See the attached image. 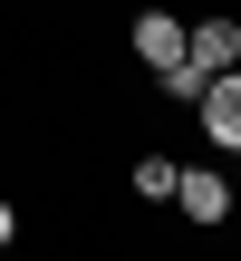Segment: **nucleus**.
I'll list each match as a JSON object with an SVG mask.
<instances>
[{"mask_svg":"<svg viewBox=\"0 0 241 261\" xmlns=\"http://www.w3.org/2000/svg\"><path fill=\"white\" fill-rule=\"evenodd\" d=\"M193 116H203V136H213V155H241V68H213V77H203Z\"/></svg>","mask_w":241,"mask_h":261,"instance_id":"obj_1","label":"nucleus"},{"mask_svg":"<svg viewBox=\"0 0 241 261\" xmlns=\"http://www.w3.org/2000/svg\"><path fill=\"white\" fill-rule=\"evenodd\" d=\"M174 213H184L193 232H222V223H232V184H222L213 165H193V174H174Z\"/></svg>","mask_w":241,"mask_h":261,"instance_id":"obj_2","label":"nucleus"},{"mask_svg":"<svg viewBox=\"0 0 241 261\" xmlns=\"http://www.w3.org/2000/svg\"><path fill=\"white\" fill-rule=\"evenodd\" d=\"M184 58H193V68H241V19H232V10L184 19Z\"/></svg>","mask_w":241,"mask_h":261,"instance_id":"obj_3","label":"nucleus"},{"mask_svg":"<svg viewBox=\"0 0 241 261\" xmlns=\"http://www.w3.org/2000/svg\"><path fill=\"white\" fill-rule=\"evenodd\" d=\"M126 39H135V58H145V68H174V58H184V19H174V10H135V29H126Z\"/></svg>","mask_w":241,"mask_h":261,"instance_id":"obj_4","label":"nucleus"},{"mask_svg":"<svg viewBox=\"0 0 241 261\" xmlns=\"http://www.w3.org/2000/svg\"><path fill=\"white\" fill-rule=\"evenodd\" d=\"M174 174H184L174 155H135V194L145 203H174Z\"/></svg>","mask_w":241,"mask_h":261,"instance_id":"obj_5","label":"nucleus"},{"mask_svg":"<svg viewBox=\"0 0 241 261\" xmlns=\"http://www.w3.org/2000/svg\"><path fill=\"white\" fill-rule=\"evenodd\" d=\"M203 77H213V68H193V58H174V68H155V87H164L174 107H193V97H203Z\"/></svg>","mask_w":241,"mask_h":261,"instance_id":"obj_6","label":"nucleus"},{"mask_svg":"<svg viewBox=\"0 0 241 261\" xmlns=\"http://www.w3.org/2000/svg\"><path fill=\"white\" fill-rule=\"evenodd\" d=\"M10 242H19V213H10V203H0V252H10Z\"/></svg>","mask_w":241,"mask_h":261,"instance_id":"obj_7","label":"nucleus"}]
</instances>
